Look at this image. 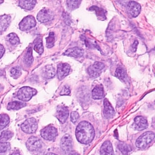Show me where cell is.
<instances>
[{"label":"cell","mask_w":155,"mask_h":155,"mask_svg":"<svg viewBox=\"0 0 155 155\" xmlns=\"http://www.w3.org/2000/svg\"><path fill=\"white\" fill-rule=\"evenodd\" d=\"M42 76L45 78L49 79L54 78L56 75V70L52 66L48 65L42 70Z\"/></svg>","instance_id":"cell-19"},{"label":"cell","mask_w":155,"mask_h":155,"mask_svg":"<svg viewBox=\"0 0 155 155\" xmlns=\"http://www.w3.org/2000/svg\"><path fill=\"white\" fill-rule=\"evenodd\" d=\"M58 135V130L55 127L52 126L46 127L41 131V137L46 140H53L56 138Z\"/></svg>","instance_id":"cell-7"},{"label":"cell","mask_w":155,"mask_h":155,"mask_svg":"<svg viewBox=\"0 0 155 155\" xmlns=\"http://www.w3.org/2000/svg\"><path fill=\"white\" fill-rule=\"evenodd\" d=\"M103 114L106 118L111 119L115 116V111L112 106L107 99L104 101V110Z\"/></svg>","instance_id":"cell-16"},{"label":"cell","mask_w":155,"mask_h":155,"mask_svg":"<svg viewBox=\"0 0 155 155\" xmlns=\"http://www.w3.org/2000/svg\"><path fill=\"white\" fill-rule=\"evenodd\" d=\"M34 61L33 56H32V50L31 47L29 48L27 51V53L24 58V61L25 65L28 67L31 66L32 62Z\"/></svg>","instance_id":"cell-25"},{"label":"cell","mask_w":155,"mask_h":155,"mask_svg":"<svg viewBox=\"0 0 155 155\" xmlns=\"http://www.w3.org/2000/svg\"><path fill=\"white\" fill-rule=\"evenodd\" d=\"M79 117V115L77 111H72L71 115V122L73 123H75Z\"/></svg>","instance_id":"cell-35"},{"label":"cell","mask_w":155,"mask_h":155,"mask_svg":"<svg viewBox=\"0 0 155 155\" xmlns=\"http://www.w3.org/2000/svg\"><path fill=\"white\" fill-rule=\"evenodd\" d=\"M4 2L3 1H2V0H0V4H2V3H3Z\"/></svg>","instance_id":"cell-44"},{"label":"cell","mask_w":155,"mask_h":155,"mask_svg":"<svg viewBox=\"0 0 155 155\" xmlns=\"http://www.w3.org/2000/svg\"><path fill=\"white\" fill-rule=\"evenodd\" d=\"M26 146L29 150L34 151L40 149L41 147L42 144L41 140L38 137L32 136L27 140Z\"/></svg>","instance_id":"cell-9"},{"label":"cell","mask_w":155,"mask_h":155,"mask_svg":"<svg viewBox=\"0 0 155 155\" xmlns=\"http://www.w3.org/2000/svg\"><path fill=\"white\" fill-rule=\"evenodd\" d=\"M34 50L37 53L41 55L44 51L42 41L41 38L38 37L34 42Z\"/></svg>","instance_id":"cell-26"},{"label":"cell","mask_w":155,"mask_h":155,"mask_svg":"<svg viewBox=\"0 0 155 155\" xmlns=\"http://www.w3.org/2000/svg\"><path fill=\"white\" fill-rule=\"evenodd\" d=\"M27 104L24 102L19 101H14L10 102L8 104V110H18L26 106Z\"/></svg>","instance_id":"cell-23"},{"label":"cell","mask_w":155,"mask_h":155,"mask_svg":"<svg viewBox=\"0 0 155 155\" xmlns=\"http://www.w3.org/2000/svg\"><path fill=\"white\" fill-rule=\"evenodd\" d=\"M0 108H1V105H0Z\"/></svg>","instance_id":"cell-45"},{"label":"cell","mask_w":155,"mask_h":155,"mask_svg":"<svg viewBox=\"0 0 155 155\" xmlns=\"http://www.w3.org/2000/svg\"><path fill=\"white\" fill-rule=\"evenodd\" d=\"M45 155H57V154H54L53 153H47V154H46Z\"/></svg>","instance_id":"cell-42"},{"label":"cell","mask_w":155,"mask_h":155,"mask_svg":"<svg viewBox=\"0 0 155 155\" xmlns=\"http://www.w3.org/2000/svg\"><path fill=\"white\" fill-rule=\"evenodd\" d=\"M89 10L95 11L96 15L98 18H100L101 20L106 19V12L101 8H99L97 6H92L89 8Z\"/></svg>","instance_id":"cell-24"},{"label":"cell","mask_w":155,"mask_h":155,"mask_svg":"<svg viewBox=\"0 0 155 155\" xmlns=\"http://www.w3.org/2000/svg\"><path fill=\"white\" fill-rule=\"evenodd\" d=\"M101 155H114L112 144L109 140L105 141L100 149Z\"/></svg>","instance_id":"cell-18"},{"label":"cell","mask_w":155,"mask_h":155,"mask_svg":"<svg viewBox=\"0 0 155 155\" xmlns=\"http://www.w3.org/2000/svg\"><path fill=\"white\" fill-rule=\"evenodd\" d=\"M9 155H21L18 152H13V153H12L11 154Z\"/></svg>","instance_id":"cell-41"},{"label":"cell","mask_w":155,"mask_h":155,"mask_svg":"<svg viewBox=\"0 0 155 155\" xmlns=\"http://www.w3.org/2000/svg\"><path fill=\"white\" fill-rule=\"evenodd\" d=\"M67 6L68 9L73 11L79 7L81 3V1H67Z\"/></svg>","instance_id":"cell-28"},{"label":"cell","mask_w":155,"mask_h":155,"mask_svg":"<svg viewBox=\"0 0 155 155\" xmlns=\"http://www.w3.org/2000/svg\"><path fill=\"white\" fill-rule=\"evenodd\" d=\"M133 126L137 130H142L147 128L148 124L147 119L142 116H138L134 119Z\"/></svg>","instance_id":"cell-14"},{"label":"cell","mask_w":155,"mask_h":155,"mask_svg":"<svg viewBox=\"0 0 155 155\" xmlns=\"http://www.w3.org/2000/svg\"><path fill=\"white\" fill-rule=\"evenodd\" d=\"M95 134L93 126L88 121H81L76 128V137L82 144L91 143L94 139Z\"/></svg>","instance_id":"cell-1"},{"label":"cell","mask_w":155,"mask_h":155,"mask_svg":"<svg viewBox=\"0 0 155 155\" xmlns=\"http://www.w3.org/2000/svg\"><path fill=\"white\" fill-rule=\"evenodd\" d=\"M5 49L2 45H0V59L2 58L5 53Z\"/></svg>","instance_id":"cell-38"},{"label":"cell","mask_w":155,"mask_h":155,"mask_svg":"<svg viewBox=\"0 0 155 155\" xmlns=\"http://www.w3.org/2000/svg\"><path fill=\"white\" fill-rule=\"evenodd\" d=\"M104 68L105 65L104 63L96 61L93 65H91L88 68V74L91 78H96L100 76Z\"/></svg>","instance_id":"cell-5"},{"label":"cell","mask_w":155,"mask_h":155,"mask_svg":"<svg viewBox=\"0 0 155 155\" xmlns=\"http://www.w3.org/2000/svg\"><path fill=\"white\" fill-rule=\"evenodd\" d=\"M127 10L128 14L132 18H135L140 13L141 6L136 2L130 1L128 3Z\"/></svg>","instance_id":"cell-10"},{"label":"cell","mask_w":155,"mask_h":155,"mask_svg":"<svg viewBox=\"0 0 155 155\" xmlns=\"http://www.w3.org/2000/svg\"><path fill=\"white\" fill-rule=\"evenodd\" d=\"M84 54L83 49L78 47H73L66 50L63 55L72 58H79L83 56Z\"/></svg>","instance_id":"cell-15"},{"label":"cell","mask_w":155,"mask_h":155,"mask_svg":"<svg viewBox=\"0 0 155 155\" xmlns=\"http://www.w3.org/2000/svg\"><path fill=\"white\" fill-rule=\"evenodd\" d=\"M37 93V90L35 89L28 87H23L19 90L17 97L22 101H28Z\"/></svg>","instance_id":"cell-3"},{"label":"cell","mask_w":155,"mask_h":155,"mask_svg":"<svg viewBox=\"0 0 155 155\" xmlns=\"http://www.w3.org/2000/svg\"><path fill=\"white\" fill-rule=\"evenodd\" d=\"M68 155H80V154L76 151H71L69 153Z\"/></svg>","instance_id":"cell-40"},{"label":"cell","mask_w":155,"mask_h":155,"mask_svg":"<svg viewBox=\"0 0 155 155\" xmlns=\"http://www.w3.org/2000/svg\"><path fill=\"white\" fill-rule=\"evenodd\" d=\"M11 17L8 15L0 16V33H2L7 30L10 24Z\"/></svg>","instance_id":"cell-17"},{"label":"cell","mask_w":155,"mask_h":155,"mask_svg":"<svg viewBox=\"0 0 155 155\" xmlns=\"http://www.w3.org/2000/svg\"><path fill=\"white\" fill-rule=\"evenodd\" d=\"M10 148V144L8 142H0V153L6 152Z\"/></svg>","instance_id":"cell-34"},{"label":"cell","mask_w":155,"mask_h":155,"mask_svg":"<svg viewBox=\"0 0 155 155\" xmlns=\"http://www.w3.org/2000/svg\"><path fill=\"white\" fill-rule=\"evenodd\" d=\"M155 137V133L152 131H147L140 135L136 141V147L139 149L146 148Z\"/></svg>","instance_id":"cell-2"},{"label":"cell","mask_w":155,"mask_h":155,"mask_svg":"<svg viewBox=\"0 0 155 155\" xmlns=\"http://www.w3.org/2000/svg\"><path fill=\"white\" fill-rule=\"evenodd\" d=\"M138 44V42L137 41H135V42L133 43V44L131 46L132 51L136 52Z\"/></svg>","instance_id":"cell-37"},{"label":"cell","mask_w":155,"mask_h":155,"mask_svg":"<svg viewBox=\"0 0 155 155\" xmlns=\"http://www.w3.org/2000/svg\"><path fill=\"white\" fill-rule=\"evenodd\" d=\"M11 75L15 79H17L19 78L21 75V69L20 68L18 67L12 68L11 70Z\"/></svg>","instance_id":"cell-32"},{"label":"cell","mask_w":155,"mask_h":155,"mask_svg":"<svg viewBox=\"0 0 155 155\" xmlns=\"http://www.w3.org/2000/svg\"><path fill=\"white\" fill-rule=\"evenodd\" d=\"M37 24L35 18L32 16L25 17L19 24L20 29L22 31H27L35 27Z\"/></svg>","instance_id":"cell-6"},{"label":"cell","mask_w":155,"mask_h":155,"mask_svg":"<svg viewBox=\"0 0 155 155\" xmlns=\"http://www.w3.org/2000/svg\"><path fill=\"white\" fill-rule=\"evenodd\" d=\"M47 47L48 48H52L54 46L55 41V36L54 32H51L49 34V36L46 38Z\"/></svg>","instance_id":"cell-31"},{"label":"cell","mask_w":155,"mask_h":155,"mask_svg":"<svg viewBox=\"0 0 155 155\" xmlns=\"http://www.w3.org/2000/svg\"><path fill=\"white\" fill-rule=\"evenodd\" d=\"M61 146L63 151L66 153H69L72 147V139L71 136L69 134L64 135L61 141Z\"/></svg>","instance_id":"cell-13"},{"label":"cell","mask_w":155,"mask_h":155,"mask_svg":"<svg viewBox=\"0 0 155 155\" xmlns=\"http://www.w3.org/2000/svg\"><path fill=\"white\" fill-rule=\"evenodd\" d=\"M71 93V91L70 90L69 87L68 86H65L63 87L62 90L60 92V95L61 96H64V95H69Z\"/></svg>","instance_id":"cell-36"},{"label":"cell","mask_w":155,"mask_h":155,"mask_svg":"<svg viewBox=\"0 0 155 155\" xmlns=\"http://www.w3.org/2000/svg\"><path fill=\"white\" fill-rule=\"evenodd\" d=\"M38 128V122L34 118L28 119L21 125V130L28 134L35 133Z\"/></svg>","instance_id":"cell-4"},{"label":"cell","mask_w":155,"mask_h":155,"mask_svg":"<svg viewBox=\"0 0 155 155\" xmlns=\"http://www.w3.org/2000/svg\"><path fill=\"white\" fill-rule=\"evenodd\" d=\"M118 148L120 151L125 155L127 154L129 151H130V149L128 146L124 143H120L118 145Z\"/></svg>","instance_id":"cell-33"},{"label":"cell","mask_w":155,"mask_h":155,"mask_svg":"<svg viewBox=\"0 0 155 155\" xmlns=\"http://www.w3.org/2000/svg\"><path fill=\"white\" fill-rule=\"evenodd\" d=\"M9 42L12 45H17L20 43V39L17 34L12 33L7 37Z\"/></svg>","instance_id":"cell-30"},{"label":"cell","mask_w":155,"mask_h":155,"mask_svg":"<svg viewBox=\"0 0 155 155\" xmlns=\"http://www.w3.org/2000/svg\"><path fill=\"white\" fill-rule=\"evenodd\" d=\"M70 66L68 63H61L59 64L57 71L58 79L61 81L67 77L70 71Z\"/></svg>","instance_id":"cell-12"},{"label":"cell","mask_w":155,"mask_h":155,"mask_svg":"<svg viewBox=\"0 0 155 155\" xmlns=\"http://www.w3.org/2000/svg\"><path fill=\"white\" fill-rule=\"evenodd\" d=\"M2 89H3V87H2V86L1 85H0V92L2 90Z\"/></svg>","instance_id":"cell-43"},{"label":"cell","mask_w":155,"mask_h":155,"mask_svg":"<svg viewBox=\"0 0 155 155\" xmlns=\"http://www.w3.org/2000/svg\"><path fill=\"white\" fill-rule=\"evenodd\" d=\"M69 116V110L67 107L64 106H59L57 107L56 116L59 121L63 124L67 121Z\"/></svg>","instance_id":"cell-11"},{"label":"cell","mask_w":155,"mask_h":155,"mask_svg":"<svg viewBox=\"0 0 155 155\" xmlns=\"http://www.w3.org/2000/svg\"><path fill=\"white\" fill-rule=\"evenodd\" d=\"M9 122L10 118L8 114H0V130L6 127Z\"/></svg>","instance_id":"cell-27"},{"label":"cell","mask_w":155,"mask_h":155,"mask_svg":"<svg viewBox=\"0 0 155 155\" xmlns=\"http://www.w3.org/2000/svg\"><path fill=\"white\" fill-rule=\"evenodd\" d=\"M104 89L101 85H97L92 91V97L95 100H100L104 97Z\"/></svg>","instance_id":"cell-20"},{"label":"cell","mask_w":155,"mask_h":155,"mask_svg":"<svg viewBox=\"0 0 155 155\" xmlns=\"http://www.w3.org/2000/svg\"><path fill=\"white\" fill-rule=\"evenodd\" d=\"M67 13H64L63 14V17H64V20H65V22L67 23V24H68L70 23V18L68 15Z\"/></svg>","instance_id":"cell-39"},{"label":"cell","mask_w":155,"mask_h":155,"mask_svg":"<svg viewBox=\"0 0 155 155\" xmlns=\"http://www.w3.org/2000/svg\"><path fill=\"white\" fill-rule=\"evenodd\" d=\"M13 134L9 130H5L2 131L0 136V141L1 142H5V141L9 140L13 137Z\"/></svg>","instance_id":"cell-29"},{"label":"cell","mask_w":155,"mask_h":155,"mask_svg":"<svg viewBox=\"0 0 155 155\" xmlns=\"http://www.w3.org/2000/svg\"><path fill=\"white\" fill-rule=\"evenodd\" d=\"M115 76L122 82H124L126 81L127 79L126 71L122 67H118L116 69Z\"/></svg>","instance_id":"cell-22"},{"label":"cell","mask_w":155,"mask_h":155,"mask_svg":"<svg viewBox=\"0 0 155 155\" xmlns=\"http://www.w3.org/2000/svg\"><path fill=\"white\" fill-rule=\"evenodd\" d=\"M36 3V1L21 0L19 1V6L24 9L31 10L34 8Z\"/></svg>","instance_id":"cell-21"},{"label":"cell","mask_w":155,"mask_h":155,"mask_svg":"<svg viewBox=\"0 0 155 155\" xmlns=\"http://www.w3.org/2000/svg\"><path fill=\"white\" fill-rule=\"evenodd\" d=\"M54 18L53 12L50 9L44 8L41 10L38 13L37 19L38 21L41 23L48 22L52 20Z\"/></svg>","instance_id":"cell-8"}]
</instances>
